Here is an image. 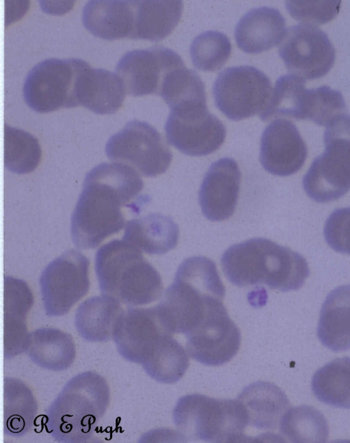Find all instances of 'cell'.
I'll list each match as a JSON object with an SVG mask.
<instances>
[{"label": "cell", "instance_id": "cell-14", "mask_svg": "<svg viewBox=\"0 0 350 443\" xmlns=\"http://www.w3.org/2000/svg\"><path fill=\"white\" fill-rule=\"evenodd\" d=\"M278 53L291 74L304 80L324 76L335 60V49L327 35L309 24L288 28Z\"/></svg>", "mask_w": 350, "mask_h": 443}, {"label": "cell", "instance_id": "cell-34", "mask_svg": "<svg viewBox=\"0 0 350 443\" xmlns=\"http://www.w3.org/2000/svg\"><path fill=\"white\" fill-rule=\"evenodd\" d=\"M306 88L305 81L292 74L280 76L264 110L260 119L268 121L275 117H289L301 120L302 105Z\"/></svg>", "mask_w": 350, "mask_h": 443}, {"label": "cell", "instance_id": "cell-27", "mask_svg": "<svg viewBox=\"0 0 350 443\" xmlns=\"http://www.w3.org/2000/svg\"><path fill=\"white\" fill-rule=\"evenodd\" d=\"M26 353L41 368L63 371L74 362L76 346L68 333L57 328L43 327L30 332Z\"/></svg>", "mask_w": 350, "mask_h": 443}, {"label": "cell", "instance_id": "cell-4", "mask_svg": "<svg viewBox=\"0 0 350 443\" xmlns=\"http://www.w3.org/2000/svg\"><path fill=\"white\" fill-rule=\"evenodd\" d=\"M95 271L101 293L121 304L144 305L162 294L159 273L140 250L124 240H113L97 251Z\"/></svg>", "mask_w": 350, "mask_h": 443}, {"label": "cell", "instance_id": "cell-5", "mask_svg": "<svg viewBox=\"0 0 350 443\" xmlns=\"http://www.w3.org/2000/svg\"><path fill=\"white\" fill-rule=\"evenodd\" d=\"M225 291L215 264L205 257H191L178 266L157 307L170 333L187 334L202 318L211 301L223 299Z\"/></svg>", "mask_w": 350, "mask_h": 443}, {"label": "cell", "instance_id": "cell-29", "mask_svg": "<svg viewBox=\"0 0 350 443\" xmlns=\"http://www.w3.org/2000/svg\"><path fill=\"white\" fill-rule=\"evenodd\" d=\"M4 433L20 437L32 427L38 404L31 389L19 379L5 377L3 381Z\"/></svg>", "mask_w": 350, "mask_h": 443}, {"label": "cell", "instance_id": "cell-38", "mask_svg": "<svg viewBox=\"0 0 350 443\" xmlns=\"http://www.w3.org/2000/svg\"><path fill=\"white\" fill-rule=\"evenodd\" d=\"M340 1H286L290 14L305 24L325 23L338 13Z\"/></svg>", "mask_w": 350, "mask_h": 443}, {"label": "cell", "instance_id": "cell-39", "mask_svg": "<svg viewBox=\"0 0 350 443\" xmlns=\"http://www.w3.org/2000/svg\"><path fill=\"white\" fill-rule=\"evenodd\" d=\"M324 236L332 249L350 255V207L337 209L329 216Z\"/></svg>", "mask_w": 350, "mask_h": 443}, {"label": "cell", "instance_id": "cell-8", "mask_svg": "<svg viewBox=\"0 0 350 443\" xmlns=\"http://www.w3.org/2000/svg\"><path fill=\"white\" fill-rule=\"evenodd\" d=\"M86 63L78 58H49L36 64L23 84L26 104L39 113L79 106L77 90Z\"/></svg>", "mask_w": 350, "mask_h": 443}, {"label": "cell", "instance_id": "cell-28", "mask_svg": "<svg viewBox=\"0 0 350 443\" xmlns=\"http://www.w3.org/2000/svg\"><path fill=\"white\" fill-rule=\"evenodd\" d=\"M121 303L105 294L92 296L77 308L75 327L85 340L104 342L113 339L116 324L123 312Z\"/></svg>", "mask_w": 350, "mask_h": 443}, {"label": "cell", "instance_id": "cell-6", "mask_svg": "<svg viewBox=\"0 0 350 443\" xmlns=\"http://www.w3.org/2000/svg\"><path fill=\"white\" fill-rule=\"evenodd\" d=\"M173 419L184 435L211 442L244 440L248 427L246 410L238 398L218 399L199 394L179 398Z\"/></svg>", "mask_w": 350, "mask_h": 443}, {"label": "cell", "instance_id": "cell-23", "mask_svg": "<svg viewBox=\"0 0 350 443\" xmlns=\"http://www.w3.org/2000/svg\"><path fill=\"white\" fill-rule=\"evenodd\" d=\"M237 398L245 407L248 426L260 431L277 429L290 407L284 392L265 381H257L245 387Z\"/></svg>", "mask_w": 350, "mask_h": 443}, {"label": "cell", "instance_id": "cell-9", "mask_svg": "<svg viewBox=\"0 0 350 443\" xmlns=\"http://www.w3.org/2000/svg\"><path fill=\"white\" fill-rule=\"evenodd\" d=\"M105 153L111 160L129 165L147 177L165 173L172 159L161 134L149 123L138 120L128 122L111 136Z\"/></svg>", "mask_w": 350, "mask_h": 443}, {"label": "cell", "instance_id": "cell-36", "mask_svg": "<svg viewBox=\"0 0 350 443\" xmlns=\"http://www.w3.org/2000/svg\"><path fill=\"white\" fill-rule=\"evenodd\" d=\"M346 105L342 94L327 86L306 89L302 105L301 120H310L320 126H327L344 114Z\"/></svg>", "mask_w": 350, "mask_h": 443}, {"label": "cell", "instance_id": "cell-21", "mask_svg": "<svg viewBox=\"0 0 350 443\" xmlns=\"http://www.w3.org/2000/svg\"><path fill=\"white\" fill-rule=\"evenodd\" d=\"M125 88L118 75L88 63L83 68L77 86L79 105L101 115L116 112L125 99Z\"/></svg>", "mask_w": 350, "mask_h": 443}, {"label": "cell", "instance_id": "cell-22", "mask_svg": "<svg viewBox=\"0 0 350 443\" xmlns=\"http://www.w3.org/2000/svg\"><path fill=\"white\" fill-rule=\"evenodd\" d=\"M133 20V1H90L82 12L84 27L95 36L107 40L130 38Z\"/></svg>", "mask_w": 350, "mask_h": 443}, {"label": "cell", "instance_id": "cell-10", "mask_svg": "<svg viewBox=\"0 0 350 443\" xmlns=\"http://www.w3.org/2000/svg\"><path fill=\"white\" fill-rule=\"evenodd\" d=\"M271 92L269 77L249 65L225 68L219 73L213 86L217 107L232 121L260 114L265 108Z\"/></svg>", "mask_w": 350, "mask_h": 443}, {"label": "cell", "instance_id": "cell-31", "mask_svg": "<svg viewBox=\"0 0 350 443\" xmlns=\"http://www.w3.org/2000/svg\"><path fill=\"white\" fill-rule=\"evenodd\" d=\"M189 364L187 352L172 335H167L142 365L152 379L171 384L183 377Z\"/></svg>", "mask_w": 350, "mask_h": 443}, {"label": "cell", "instance_id": "cell-17", "mask_svg": "<svg viewBox=\"0 0 350 443\" xmlns=\"http://www.w3.org/2000/svg\"><path fill=\"white\" fill-rule=\"evenodd\" d=\"M307 154L306 144L291 121L275 119L263 131L260 161L267 172L282 177L293 175L303 166Z\"/></svg>", "mask_w": 350, "mask_h": 443}, {"label": "cell", "instance_id": "cell-20", "mask_svg": "<svg viewBox=\"0 0 350 443\" xmlns=\"http://www.w3.org/2000/svg\"><path fill=\"white\" fill-rule=\"evenodd\" d=\"M286 32L285 19L275 8L260 7L245 14L234 31L238 47L249 53H258L278 45Z\"/></svg>", "mask_w": 350, "mask_h": 443}, {"label": "cell", "instance_id": "cell-24", "mask_svg": "<svg viewBox=\"0 0 350 443\" xmlns=\"http://www.w3.org/2000/svg\"><path fill=\"white\" fill-rule=\"evenodd\" d=\"M317 336L323 346L334 352L350 349V285L337 287L326 297Z\"/></svg>", "mask_w": 350, "mask_h": 443}, {"label": "cell", "instance_id": "cell-19", "mask_svg": "<svg viewBox=\"0 0 350 443\" xmlns=\"http://www.w3.org/2000/svg\"><path fill=\"white\" fill-rule=\"evenodd\" d=\"M33 305V293L24 280L4 277V358L26 352L30 332L27 318Z\"/></svg>", "mask_w": 350, "mask_h": 443}, {"label": "cell", "instance_id": "cell-37", "mask_svg": "<svg viewBox=\"0 0 350 443\" xmlns=\"http://www.w3.org/2000/svg\"><path fill=\"white\" fill-rule=\"evenodd\" d=\"M231 53V44L226 34L206 31L197 36L190 47L193 66L203 71H215L226 62Z\"/></svg>", "mask_w": 350, "mask_h": 443}, {"label": "cell", "instance_id": "cell-25", "mask_svg": "<svg viewBox=\"0 0 350 443\" xmlns=\"http://www.w3.org/2000/svg\"><path fill=\"white\" fill-rule=\"evenodd\" d=\"M134 20L131 39L159 41L172 33L182 14L178 0L133 1Z\"/></svg>", "mask_w": 350, "mask_h": 443}, {"label": "cell", "instance_id": "cell-35", "mask_svg": "<svg viewBox=\"0 0 350 443\" xmlns=\"http://www.w3.org/2000/svg\"><path fill=\"white\" fill-rule=\"evenodd\" d=\"M159 95L170 109L193 104H206L204 84L198 75L185 65L165 76Z\"/></svg>", "mask_w": 350, "mask_h": 443}, {"label": "cell", "instance_id": "cell-16", "mask_svg": "<svg viewBox=\"0 0 350 443\" xmlns=\"http://www.w3.org/2000/svg\"><path fill=\"white\" fill-rule=\"evenodd\" d=\"M167 335L172 334L164 325L157 306L131 307L120 316L113 340L123 358L142 364Z\"/></svg>", "mask_w": 350, "mask_h": 443}, {"label": "cell", "instance_id": "cell-3", "mask_svg": "<svg viewBox=\"0 0 350 443\" xmlns=\"http://www.w3.org/2000/svg\"><path fill=\"white\" fill-rule=\"evenodd\" d=\"M110 390L105 379L93 371L70 379L49 405L45 427L59 442L89 441L106 413Z\"/></svg>", "mask_w": 350, "mask_h": 443}, {"label": "cell", "instance_id": "cell-1", "mask_svg": "<svg viewBox=\"0 0 350 443\" xmlns=\"http://www.w3.org/2000/svg\"><path fill=\"white\" fill-rule=\"evenodd\" d=\"M143 187L137 171L123 163H102L90 170L71 216L75 245L94 249L118 233L126 224L122 208L131 207Z\"/></svg>", "mask_w": 350, "mask_h": 443}, {"label": "cell", "instance_id": "cell-33", "mask_svg": "<svg viewBox=\"0 0 350 443\" xmlns=\"http://www.w3.org/2000/svg\"><path fill=\"white\" fill-rule=\"evenodd\" d=\"M42 151L38 139L30 133L8 124L4 125V164L10 171L27 174L38 166Z\"/></svg>", "mask_w": 350, "mask_h": 443}, {"label": "cell", "instance_id": "cell-2", "mask_svg": "<svg viewBox=\"0 0 350 443\" xmlns=\"http://www.w3.org/2000/svg\"><path fill=\"white\" fill-rule=\"evenodd\" d=\"M221 262L226 277L239 287L265 284L282 292L296 290L310 274L302 255L263 238L232 245Z\"/></svg>", "mask_w": 350, "mask_h": 443}, {"label": "cell", "instance_id": "cell-26", "mask_svg": "<svg viewBox=\"0 0 350 443\" xmlns=\"http://www.w3.org/2000/svg\"><path fill=\"white\" fill-rule=\"evenodd\" d=\"M178 236V227L170 217L152 213L128 221L122 240L148 254L161 255L176 246Z\"/></svg>", "mask_w": 350, "mask_h": 443}, {"label": "cell", "instance_id": "cell-30", "mask_svg": "<svg viewBox=\"0 0 350 443\" xmlns=\"http://www.w3.org/2000/svg\"><path fill=\"white\" fill-rule=\"evenodd\" d=\"M314 396L325 404L350 408V357L337 358L319 368L312 379Z\"/></svg>", "mask_w": 350, "mask_h": 443}, {"label": "cell", "instance_id": "cell-11", "mask_svg": "<svg viewBox=\"0 0 350 443\" xmlns=\"http://www.w3.org/2000/svg\"><path fill=\"white\" fill-rule=\"evenodd\" d=\"M39 281L46 314H66L88 292L90 261L80 251L69 249L47 264Z\"/></svg>", "mask_w": 350, "mask_h": 443}, {"label": "cell", "instance_id": "cell-13", "mask_svg": "<svg viewBox=\"0 0 350 443\" xmlns=\"http://www.w3.org/2000/svg\"><path fill=\"white\" fill-rule=\"evenodd\" d=\"M165 131L170 144L192 156L215 152L222 145L226 136L225 126L209 112L206 104L171 109Z\"/></svg>", "mask_w": 350, "mask_h": 443}, {"label": "cell", "instance_id": "cell-32", "mask_svg": "<svg viewBox=\"0 0 350 443\" xmlns=\"http://www.w3.org/2000/svg\"><path fill=\"white\" fill-rule=\"evenodd\" d=\"M280 431L292 442H325L329 427L324 416L309 405L289 408L282 418Z\"/></svg>", "mask_w": 350, "mask_h": 443}, {"label": "cell", "instance_id": "cell-7", "mask_svg": "<svg viewBox=\"0 0 350 443\" xmlns=\"http://www.w3.org/2000/svg\"><path fill=\"white\" fill-rule=\"evenodd\" d=\"M325 151L303 179L307 195L318 203L335 201L350 189V115L343 114L324 133Z\"/></svg>", "mask_w": 350, "mask_h": 443}, {"label": "cell", "instance_id": "cell-18", "mask_svg": "<svg viewBox=\"0 0 350 443\" xmlns=\"http://www.w3.org/2000/svg\"><path fill=\"white\" fill-rule=\"evenodd\" d=\"M241 182L237 162L221 158L206 173L199 192V203L204 216L211 221L229 218L236 209Z\"/></svg>", "mask_w": 350, "mask_h": 443}, {"label": "cell", "instance_id": "cell-12", "mask_svg": "<svg viewBox=\"0 0 350 443\" xmlns=\"http://www.w3.org/2000/svg\"><path fill=\"white\" fill-rule=\"evenodd\" d=\"M186 335L187 353L207 366H221L238 352L241 333L230 318L222 299H214L202 318Z\"/></svg>", "mask_w": 350, "mask_h": 443}, {"label": "cell", "instance_id": "cell-15", "mask_svg": "<svg viewBox=\"0 0 350 443\" xmlns=\"http://www.w3.org/2000/svg\"><path fill=\"white\" fill-rule=\"evenodd\" d=\"M184 64L174 51L163 46H153L124 53L116 65V73L130 95L159 94L167 74Z\"/></svg>", "mask_w": 350, "mask_h": 443}]
</instances>
